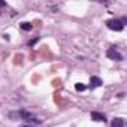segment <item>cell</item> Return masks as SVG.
Returning <instances> with one entry per match:
<instances>
[{
    "label": "cell",
    "instance_id": "obj_1",
    "mask_svg": "<svg viewBox=\"0 0 127 127\" xmlns=\"http://www.w3.org/2000/svg\"><path fill=\"white\" fill-rule=\"evenodd\" d=\"M124 21L126 20H108L106 26H108V29H111L114 32H121L124 29Z\"/></svg>",
    "mask_w": 127,
    "mask_h": 127
},
{
    "label": "cell",
    "instance_id": "obj_2",
    "mask_svg": "<svg viewBox=\"0 0 127 127\" xmlns=\"http://www.w3.org/2000/svg\"><path fill=\"white\" fill-rule=\"evenodd\" d=\"M106 55H108V58H111V60H115V61H123V54L115 48V46H112V48H109L108 51H106Z\"/></svg>",
    "mask_w": 127,
    "mask_h": 127
},
{
    "label": "cell",
    "instance_id": "obj_3",
    "mask_svg": "<svg viewBox=\"0 0 127 127\" xmlns=\"http://www.w3.org/2000/svg\"><path fill=\"white\" fill-rule=\"evenodd\" d=\"M103 82H102V79L100 78H97V76H91L90 78V88L91 90H94V88H97V87H100Z\"/></svg>",
    "mask_w": 127,
    "mask_h": 127
},
{
    "label": "cell",
    "instance_id": "obj_4",
    "mask_svg": "<svg viewBox=\"0 0 127 127\" xmlns=\"http://www.w3.org/2000/svg\"><path fill=\"white\" fill-rule=\"evenodd\" d=\"M91 120H94V121H106V115L105 114H100V112H91Z\"/></svg>",
    "mask_w": 127,
    "mask_h": 127
},
{
    "label": "cell",
    "instance_id": "obj_5",
    "mask_svg": "<svg viewBox=\"0 0 127 127\" xmlns=\"http://www.w3.org/2000/svg\"><path fill=\"white\" fill-rule=\"evenodd\" d=\"M111 127H124V120L120 118V117L114 118V120L111 121Z\"/></svg>",
    "mask_w": 127,
    "mask_h": 127
},
{
    "label": "cell",
    "instance_id": "obj_6",
    "mask_svg": "<svg viewBox=\"0 0 127 127\" xmlns=\"http://www.w3.org/2000/svg\"><path fill=\"white\" fill-rule=\"evenodd\" d=\"M20 27H21V30H24V32H30V30L33 29V24H32V23H21Z\"/></svg>",
    "mask_w": 127,
    "mask_h": 127
},
{
    "label": "cell",
    "instance_id": "obj_7",
    "mask_svg": "<svg viewBox=\"0 0 127 127\" xmlns=\"http://www.w3.org/2000/svg\"><path fill=\"white\" fill-rule=\"evenodd\" d=\"M75 88H76V91H84V90H85L87 87H85L84 84H81V82H78V84L75 85Z\"/></svg>",
    "mask_w": 127,
    "mask_h": 127
},
{
    "label": "cell",
    "instance_id": "obj_8",
    "mask_svg": "<svg viewBox=\"0 0 127 127\" xmlns=\"http://www.w3.org/2000/svg\"><path fill=\"white\" fill-rule=\"evenodd\" d=\"M37 40H39V37H34L33 40H30V42H29V46H33V45H34V43H36Z\"/></svg>",
    "mask_w": 127,
    "mask_h": 127
},
{
    "label": "cell",
    "instance_id": "obj_9",
    "mask_svg": "<svg viewBox=\"0 0 127 127\" xmlns=\"http://www.w3.org/2000/svg\"><path fill=\"white\" fill-rule=\"evenodd\" d=\"M6 6H8V5H6L5 2H2V0H0V14H2V9H3V8H6Z\"/></svg>",
    "mask_w": 127,
    "mask_h": 127
},
{
    "label": "cell",
    "instance_id": "obj_10",
    "mask_svg": "<svg viewBox=\"0 0 127 127\" xmlns=\"http://www.w3.org/2000/svg\"><path fill=\"white\" fill-rule=\"evenodd\" d=\"M21 127H33V126H32V124H23Z\"/></svg>",
    "mask_w": 127,
    "mask_h": 127
}]
</instances>
